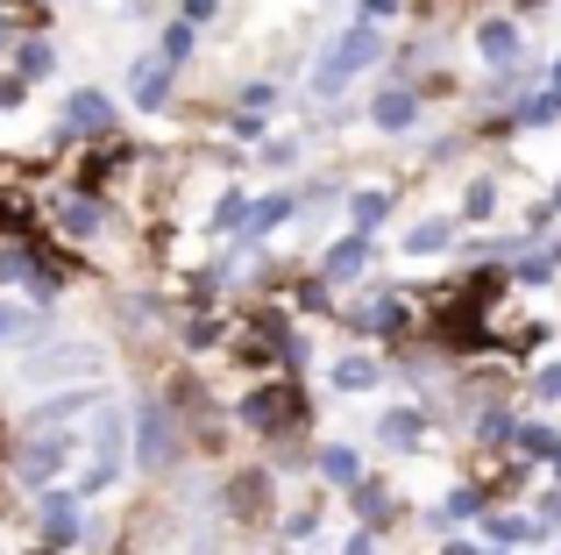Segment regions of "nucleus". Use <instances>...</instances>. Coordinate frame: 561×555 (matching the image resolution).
Masks as SVG:
<instances>
[{
  "mask_svg": "<svg viewBox=\"0 0 561 555\" xmlns=\"http://www.w3.org/2000/svg\"><path fill=\"white\" fill-rule=\"evenodd\" d=\"M334 377H342V392H363V385H370L377 371H370V363H342V371H334Z\"/></svg>",
  "mask_w": 561,
  "mask_h": 555,
  "instance_id": "20e7f679",
  "label": "nucleus"
},
{
  "mask_svg": "<svg viewBox=\"0 0 561 555\" xmlns=\"http://www.w3.org/2000/svg\"><path fill=\"white\" fill-rule=\"evenodd\" d=\"M164 71H171V57H164V50H157L150 65L136 71V100H142V107H157V100H164Z\"/></svg>",
  "mask_w": 561,
  "mask_h": 555,
  "instance_id": "f03ea898",
  "label": "nucleus"
},
{
  "mask_svg": "<svg viewBox=\"0 0 561 555\" xmlns=\"http://www.w3.org/2000/svg\"><path fill=\"white\" fill-rule=\"evenodd\" d=\"M370 57H377V36H370V29H356V36H348L342 50L328 57V65H320V86H342L348 71H356V65H370Z\"/></svg>",
  "mask_w": 561,
  "mask_h": 555,
  "instance_id": "f257e3e1",
  "label": "nucleus"
},
{
  "mask_svg": "<svg viewBox=\"0 0 561 555\" xmlns=\"http://www.w3.org/2000/svg\"><path fill=\"white\" fill-rule=\"evenodd\" d=\"M483 50H491V57H512V29H483Z\"/></svg>",
  "mask_w": 561,
  "mask_h": 555,
  "instance_id": "39448f33",
  "label": "nucleus"
},
{
  "mask_svg": "<svg viewBox=\"0 0 561 555\" xmlns=\"http://www.w3.org/2000/svg\"><path fill=\"white\" fill-rule=\"evenodd\" d=\"M0 335H14V314H8V306H0Z\"/></svg>",
  "mask_w": 561,
  "mask_h": 555,
  "instance_id": "423d86ee",
  "label": "nucleus"
},
{
  "mask_svg": "<svg viewBox=\"0 0 561 555\" xmlns=\"http://www.w3.org/2000/svg\"><path fill=\"white\" fill-rule=\"evenodd\" d=\"M377 122H383V128H391V122H412V100H405V93H383V100H377Z\"/></svg>",
  "mask_w": 561,
  "mask_h": 555,
  "instance_id": "7ed1b4c3",
  "label": "nucleus"
}]
</instances>
